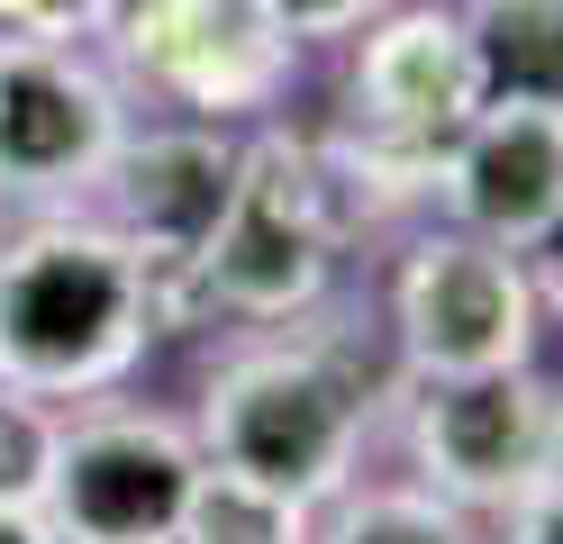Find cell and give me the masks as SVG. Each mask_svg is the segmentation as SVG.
<instances>
[{
    "label": "cell",
    "mask_w": 563,
    "mask_h": 544,
    "mask_svg": "<svg viewBox=\"0 0 563 544\" xmlns=\"http://www.w3.org/2000/svg\"><path fill=\"white\" fill-rule=\"evenodd\" d=\"M309 544H490L482 518H464L454 499L418 490V481H345L319 508Z\"/></svg>",
    "instance_id": "13"
},
{
    "label": "cell",
    "mask_w": 563,
    "mask_h": 544,
    "mask_svg": "<svg viewBox=\"0 0 563 544\" xmlns=\"http://www.w3.org/2000/svg\"><path fill=\"white\" fill-rule=\"evenodd\" d=\"M155 345V281L91 209L0 218V381L10 390L82 409V399L128 390V373Z\"/></svg>",
    "instance_id": "2"
},
{
    "label": "cell",
    "mask_w": 563,
    "mask_h": 544,
    "mask_svg": "<svg viewBox=\"0 0 563 544\" xmlns=\"http://www.w3.org/2000/svg\"><path fill=\"white\" fill-rule=\"evenodd\" d=\"M236 155H245L236 127H209V119H136L119 136V155L100 164L91 200H82L100 227L146 264L155 309H164V336L209 326V309H200V254H209V236H219V218H228Z\"/></svg>",
    "instance_id": "6"
},
{
    "label": "cell",
    "mask_w": 563,
    "mask_h": 544,
    "mask_svg": "<svg viewBox=\"0 0 563 544\" xmlns=\"http://www.w3.org/2000/svg\"><path fill=\"white\" fill-rule=\"evenodd\" d=\"M490 526H500L490 544H563V471H554V481H537L509 518H490Z\"/></svg>",
    "instance_id": "18"
},
{
    "label": "cell",
    "mask_w": 563,
    "mask_h": 544,
    "mask_svg": "<svg viewBox=\"0 0 563 544\" xmlns=\"http://www.w3.org/2000/svg\"><path fill=\"white\" fill-rule=\"evenodd\" d=\"M391 399H400V363H373V345L336 309H309L282 326H245L209 363L191 435L209 463L328 508L364 471L373 435L391 426Z\"/></svg>",
    "instance_id": "1"
},
{
    "label": "cell",
    "mask_w": 563,
    "mask_h": 544,
    "mask_svg": "<svg viewBox=\"0 0 563 544\" xmlns=\"http://www.w3.org/2000/svg\"><path fill=\"white\" fill-rule=\"evenodd\" d=\"M428 218L537 254L563 227V100H482L473 127L437 155Z\"/></svg>",
    "instance_id": "11"
},
{
    "label": "cell",
    "mask_w": 563,
    "mask_h": 544,
    "mask_svg": "<svg viewBox=\"0 0 563 544\" xmlns=\"http://www.w3.org/2000/svg\"><path fill=\"white\" fill-rule=\"evenodd\" d=\"M191 481H200V435L110 390L64 409L37 518L55 526V544H183Z\"/></svg>",
    "instance_id": "7"
},
{
    "label": "cell",
    "mask_w": 563,
    "mask_h": 544,
    "mask_svg": "<svg viewBox=\"0 0 563 544\" xmlns=\"http://www.w3.org/2000/svg\"><path fill=\"white\" fill-rule=\"evenodd\" d=\"M527 281H537V309H545V326H563V227L527 254Z\"/></svg>",
    "instance_id": "19"
},
{
    "label": "cell",
    "mask_w": 563,
    "mask_h": 544,
    "mask_svg": "<svg viewBox=\"0 0 563 544\" xmlns=\"http://www.w3.org/2000/svg\"><path fill=\"white\" fill-rule=\"evenodd\" d=\"M128 0H0V36H37V46H100Z\"/></svg>",
    "instance_id": "16"
},
{
    "label": "cell",
    "mask_w": 563,
    "mask_h": 544,
    "mask_svg": "<svg viewBox=\"0 0 563 544\" xmlns=\"http://www.w3.org/2000/svg\"><path fill=\"white\" fill-rule=\"evenodd\" d=\"M345 245H364L355 209H345L336 173L319 155V136H291V127H255L236 155V191L228 218L200 254V309L209 326H282V318H309L336 300V273H345Z\"/></svg>",
    "instance_id": "3"
},
{
    "label": "cell",
    "mask_w": 563,
    "mask_h": 544,
    "mask_svg": "<svg viewBox=\"0 0 563 544\" xmlns=\"http://www.w3.org/2000/svg\"><path fill=\"white\" fill-rule=\"evenodd\" d=\"M391 435L418 490L454 499L464 518H509V508L563 471V381L537 363L509 373H454V381H400Z\"/></svg>",
    "instance_id": "5"
},
{
    "label": "cell",
    "mask_w": 563,
    "mask_h": 544,
    "mask_svg": "<svg viewBox=\"0 0 563 544\" xmlns=\"http://www.w3.org/2000/svg\"><path fill=\"white\" fill-rule=\"evenodd\" d=\"M490 100H563V0H454Z\"/></svg>",
    "instance_id": "12"
},
{
    "label": "cell",
    "mask_w": 563,
    "mask_h": 544,
    "mask_svg": "<svg viewBox=\"0 0 563 544\" xmlns=\"http://www.w3.org/2000/svg\"><path fill=\"white\" fill-rule=\"evenodd\" d=\"M128 100L164 119H209V127H264L300 82V36L264 0H128L100 36Z\"/></svg>",
    "instance_id": "4"
},
{
    "label": "cell",
    "mask_w": 563,
    "mask_h": 544,
    "mask_svg": "<svg viewBox=\"0 0 563 544\" xmlns=\"http://www.w3.org/2000/svg\"><path fill=\"white\" fill-rule=\"evenodd\" d=\"M264 10L291 27L300 46H345V36H355V27L382 10V0H264Z\"/></svg>",
    "instance_id": "17"
},
{
    "label": "cell",
    "mask_w": 563,
    "mask_h": 544,
    "mask_svg": "<svg viewBox=\"0 0 563 544\" xmlns=\"http://www.w3.org/2000/svg\"><path fill=\"white\" fill-rule=\"evenodd\" d=\"M482 64L464 46L454 0H382V10L345 36V136L391 145V155L437 164L482 109Z\"/></svg>",
    "instance_id": "10"
},
{
    "label": "cell",
    "mask_w": 563,
    "mask_h": 544,
    "mask_svg": "<svg viewBox=\"0 0 563 544\" xmlns=\"http://www.w3.org/2000/svg\"><path fill=\"white\" fill-rule=\"evenodd\" d=\"M55 435H64V409H55V399H27V390L0 381V508H37V499H46Z\"/></svg>",
    "instance_id": "15"
},
{
    "label": "cell",
    "mask_w": 563,
    "mask_h": 544,
    "mask_svg": "<svg viewBox=\"0 0 563 544\" xmlns=\"http://www.w3.org/2000/svg\"><path fill=\"white\" fill-rule=\"evenodd\" d=\"M309 535H319V508L309 499L200 454V481H191V508H183V544H309Z\"/></svg>",
    "instance_id": "14"
},
{
    "label": "cell",
    "mask_w": 563,
    "mask_h": 544,
    "mask_svg": "<svg viewBox=\"0 0 563 544\" xmlns=\"http://www.w3.org/2000/svg\"><path fill=\"white\" fill-rule=\"evenodd\" d=\"M136 127V100L100 46L0 36V209H82L100 164Z\"/></svg>",
    "instance_id": "9"
},
{
    "label": "cell",
    "mask_w": 563,
    "mask_h": 544,
    "mask_svg": "<svg viewBox=\"0 0 563 544\" xmlns=\"http://www.w3.org/2000/svg\"><path fill=\"white\" fill-rule=\"evenodd\" d=\"M0 218H10V209H0Z\"/></svg>",
    "instance_id": "21"
},
{
    "label": "cell",
    "mask_w": 563,
    "mask_h": 544,
    "mask_svg": "<svg viewBox=\"0 0 563 544\" xmlns=\"http://www.w3.org/2000/svg\"><path fill=\"white\" fill-rule=\"evenodd\" d=\"M545 309L527 281V254L482 245L464 227H418L391 264V363L400 381H454V373H509L537 363Z\"/></svg>",
    "instance_id": "8"
},
{
    "label": "cell",
    "mask_w": 563,
    "mask_h": 544,
    "mask_svg": "<svg viewBox=\"0 0 563 544\" xmlns=\"http://www.w3.org/2000/svg\"><path fill=\"white\" fill-rule=\"evenodd\" d=\"M0 544H55V526L37 508H0Z\"/></svg>",
    "instance_id": "20"
}]
</instances>
